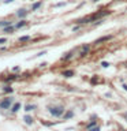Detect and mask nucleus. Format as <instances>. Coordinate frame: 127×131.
Wrapping results in <instances>:
<instances>
[{
  "instance_id": "obj_1",
  "label": "nucleus",
  "mask_w": 127,
  "mask_h": 131,
  "mask_svg": "<svg viewBox=\"0 0 127 131\" xmlns=\"http://www.w3.org/2000/svg\"><path fill=\"white\" fill-rule=\"evenodd\" d=\"M48 112L52 115L53 117H63L64 115V108L63 106H49Z\"/></svg>"
},
{
  "instance_id": "obj_2",
  "label": "nucleus",
  "mask_w": 127,
  "mask_h": 131,
  "mask_svg": "<svg viewBox=\"0 0 127 131\" xmlns=\"http://www.w3.org/2000/svg\"><path fill=\"white\" fill-rule=\"evenodd\" d=\"M12 104V97H7L3 101H0V109H8Z\"/></svg>"
},
{
  "instance_id": "obj_3",
  "label": "nucleus",
  "mask_w": 127,
  "mask_h": 131,
  "mask_svg": "<svg viewBox=\"0 0 127 131\" xmlns=\"http://www.w3.org/2000/svg\"><path fill=\"white\" fill-rule=\"evenodd\" d=\"M90 83L92 85H102L104 83V78L102 77H98V75H94V77H92V79H90Z\"/></svg>"
},
{
  "instance_id": "obj_4",
  "label": "nucleus",
  "mask_w": 127,
  "mask_h": 131,
  "mask_svg": "<svg viewBox=\"0 0 127 131\" xmlns=\"http://www.w3.org/2000/svg\"><path fill=\"white\" fill-rule=\"evenodd\" d=\"M89 49H90V45H89V44L83 45V47H82V49H81V53H79V56H81V57L86 56V55H88V52H89Z\"/></svg>"
},
{
  "instance_id": "obj_5",
  "label": "nucleus",
  "mask_w": 127,
  "mask_h": 131,
  "mask_svg": "<svg viewBox=\"0 0 127 131\" xmlns=\"http://www.w3.org/2000/svg\"><path fill=\"white\" fill-rule=\"evenodd\" d=\"M26 15H27V11L25 10V8H20V10H18V12H16V16H18V18H25Z\"/></svg>"
},
{
  "instance_id": "obj_6",
  "label": "nucleus",
  "mask_w": 127,
  "mask_h": 131,
  "mask_svg": "<svg viewBox=\"0 0 127 131\" xmlns=\"http://www.w3.org/2000/svg\"><path fill=\"white\" fill-rule=\"evenodd\" d=\"M23 122L26 123L27 126H31V124H33V122H34V120H33V117H31V116H29V115H25V117H23Z\"/></svg>"
},
{
  "instance_id": "obj_7",
  "label": "nucleus",
  "mask_w": 127,
  "mask_h": 131,
  "mask_svg": "<svg viewBox=\"0 0 127 131\" xmlns=\"http://www.w3.org/2000/svg\"><path fill=\"white\" fill-rule=\"evenodd\" d=\"M19 108H20V102H15V104L12 105V108H11V112L12 113H16L19 111Z\"/></svg>"
},
{
  "instance_id": "obj_8",
  "label": "nucleus",
  "mask_w": 127,
  "mask_h": 131,
  "mask_svg": "<svg viewBox=\"0 0 127 131\" xmlns=\"http://www.w3.org/2000/svg\"><path fill=\"white\" fill-rule=\"evenodd\" d=\"M26 23H27V22H26V20H25V19H20L19 22H18V23L15 25V29H20V27L26 26Z\"/></svg>"
},
{
  "instance_id": "obj_9",
  "label": "nucleus",
  "mask_w": 127,
  "mask_h": 131,
  "mask_svg": "<svg viewBox=\"0 0 127 131\" xmlns=\"http://www.w3.org/2000/svg\"><path fill=\"white\" fill-rule=\"evenodd\" d=\"M14 30H15L14 25H10V26H7V27H3V31L4 33H11V31H14Z\"/></svg>"
},
{
  "instance_id": "obj_10",
  "label": "nucleus",
  "mask_w": 127,
  "mask_h": 131,
  "mask_svg": "<svg viewBox=\"0 0 127 131\" xmlns=\"http://www.w3.org/2000/svg\"><path fill=\"white\" fill-rule=\"evenodd\" d=\"M61 75L66 77V78H70V77L74 75V71H72V70H67V71H63V72H61Z\"/></svg>"
},
{
  "instance_id": "obj_11",
  "label": "nucleus",
  "mask_w": 127,
  "mask_h": 131,
  "mask_svg": "<svg viewBox=\"0 0 127 131\" xmlns=\"http://www.w3.org/2000/svg\"><path fill=\"white\" fill-rule=\"evenodd\" d=\"M112 37L111 36H107V37H101V38H98V40H96V42L94 44H100V42H104V41H108V40H111Z\"/></svg>"
},
{
  "instance_id": "obj_12",
  "label": "nucleus",
  "mask_w": 127,
  "mask_h": 131,
  "mask_svg": "<svg viewBox=\"0 0 127 131\" xmlns=\"http://www.w3.org/2000/svg\"><path fill=\"white\" fill-rule=\"evenodd\" d=\"M10 25H12L11 20H0V27H7Z\"/></svg>"
},
{
  "instance_id": "obj_13",
  "label": "nucleus",
  "mask_w": 127,
  "mask_h": 131,
  "mask_svg": "<svg viewBox=\"0 0 127 131\" xmlns=\"http://www.w3.org/2000/svg\"><path fill=\"white\" fill-rule=\"evenodd\" d=\"M37 106L36 105H33V104H27V105H25V111L26 112H30V111H33V109H36Z\"/></svg>"
},
{
  "instance_id": "obj_14",
  "label": "nucleus",
  "mask_w": 127,
  "mask_h": 131,
  "mask_svg": "<svg viewBox=\"0 0 127 131\" xmlns=\"http://www.w3.org/2000/svg\"><path fill=\"white\" fill-rule=\"evenodd\" d=\"M72 116H74V111H67V112L63 115V119H70Z\"/></svg>"
},
{
  "instance_id": "obj_15",
  "label": "nucleus",
  "mask_w": 127,
  "mask_h": 131,
  "mask_svg": "<svg viewBox=\"0 0 127 131\" xmlns=\"http://www.w3.org/2000/svg\"><path fill=\"white\" fill-rule=\"evenodd\" d=\"M16 78H18V75H16V74H15V75H8L7 78H4V81H6V82H10V81H15Z\"/></svg>"
},
{
  "instance_id": "obj_16",
  "label": "nucleus",
  "mask_w": 127,
  "mask_h": 131,
  "mask_svg": "<svg viewBox=\"0 0 127 131\" xmlns=\"http://www.w3.org/2000/svg\"><path fill=\"white\" fill-rule=\"evenodd\" d=\"M41 4H43V3H41V2H37V3H34V4H33V6H31V10H33V11L38 10V8L41 7Z\"/></svg>"
},
{
  "instance_id": "obj_17",
  "label": "nucleus",
  "mask_w": 127,
  "mask_h": 131,
  "mask_svg": "<svg viewBox=\"0 0 127 131\" xmlns=\"http://www.w3.org/2000/svg\"><path fill=\"white\" fill-rule=\"evenodd\" d=\"M3 92H4V93H12V92H14V89H12L11 86H4V88H3Z\"/></svg>"
},
{
  "instance_id": "obj_18",
  "label": "nucleus",
  "mask_w": 127,
  "mask_h": 131,
  "mask_svg": "<svg viewBox=\"0 0 127 131\" xmlns=\"http://www.w3.org/2000/svg\"><path fill=\"white\" fill-rule=\"evenodd\" d=\"M29 40H30V37H29V36H22V37L19 38V41H20V42H25V41L27 42Z\"/></svg>"
},
{
  "instance_id": "obj_19",
  "label": "nucleus",
  "mask_w": 127,
  "mask_h": 131,
  "mask_svg": "<svg viewBox=\"0 0 127 131\" xmlns=\"http://www.w3.org/2000/svg\"><path fill=\"white\" fill-rule=\"evenodd\" d=\"M71 57H72V52H68V53H66V56H63V60H68Z\"/></svg>"
},
{
  "instance_id": "obj_20",
  "label": "nucleus",
  "mask_w": 127,
  "mask_h": 131,
  "mask_svg": "<svg viewBox=\"0 0 127 131\" xmlns=\"http://www.w3.org/2000/svg\"><path fill=\"white\" fill-rule=\"evenodd\" d=\"M94 126H97V123H96V120H94V122H92V123H89V124H88V127H86V130L92 128V127H94Z\"/></svg>"
},
{
  "instance_id": "obj_21",
  "label": "nucleus",
  "mask_w": 127,
  "mask_h": 131,
  "mask_svg": "<svg viewBox=\"0 0 127 131\" xmlns=\"http://www.w3.org/2000/svg\"><path fill=\"white\" fill-rule=\"evenodd\" d=\"M88 131H100V127H98V126H94V127H92V128H89Z\"/></svg>"
},
{
  "instance_id": "obj_22",
  "label": "nucleus",
  "mask_w": 127,
  "mask_h": 131,
  "mask_svg": "<svg viewBox=\"0 0 127 131\" xmlns=\"http://www.w3.org/2000/svg\"><path fill=\"white\" fill-rule=\"evenodd\" d=\"M101 67H104V68L109 67V63H108V61H102V63H101Z\"/></svg>"
},
{
  "instance_id": "obj_23",
  "label": "nucleus",
  "mask_w": 127,
  "mask_h": 131,
  "mask_svg": "<svg viewBox=\"0 0 127 131\" xmlns=\"http://www.w3.org/2000/svg\"><path fill=\"white\" fill-rule=\"evenodd\" d=\"M6 42H7V38L2 37V38H0V45H3V44H6Z\"/></svg>"
},
{
  "instance_id": "obj_24",
  "label": "nucleus",
  "mask_w": 127,
  "mask_h": 131,
  "mask_svg": "<svg viewBox=\"0 0 127 131\" xmlns=\"http://www.w3.org/2000/svg\"><path fill=\"white\" fill-rule=\"evenodd\" d=\"M45 53H47V52H45V51H43V52H40V53H37V56H44V55H45Z\"/></svg>"
},
{
  "instance_id": "obj_25",
  "label": "nucleus",
  "mask_w": 127,
  "mask_h": 131,
  "mask_svg": "<svg viewBox=\"0 0 127 131\" xmlns=\"http://www.w3.org/2000/svg\"><path fill=\"white\" fill-rule=\"evenodd\" d=\"M12 71H14V72H18V71H19V67H12Z\"/></svg>"
},
{
  "instance_id": "obj_26",
  "label": "nucleus",
  "mask_w": 127,
  "mask_h": 131,
  "mask_svg": "<svg viewBox=\"0 0 127 131\" xmlns=\"http://www.w3.org/2000/svg\"><path fill=\"white\" fill-rule=\"evenodd\" d=\"M11 2H14V0H4V4H8V3H11Z\"/></svg>"
},
{
  "instance_id": "obj_27",
  "label": "nucleus",
  "mask_w": 127,
  "mask_h": 131,
  "mask_svg": "<svg viewBox=\"0 0 127 131\" xmlns=\"http://www.w3.org/2000/svg\"><path fill=\"white\" fill-rule=\"evenodd\" d=\"M122 88H123V89H124V90H126V92H127V85H126V83H124V85H123V86H122Z\"/></svg>"
},
{
  "instance_id": "obj_28",
  "label": "nucleus",
  "mask_w": 127,
  "mask_h": 131,
  "mask_svg": "<svg viewBox=\"0 0 127 131\" xmlns=\"http://www.w3.org/2000/svg\"><path fill=\"white\" fill-rule=\"evenodd\" d=\"M92 2H94V3H97V2H100V0H92Z\"/></svg>"
}]
</instances>
